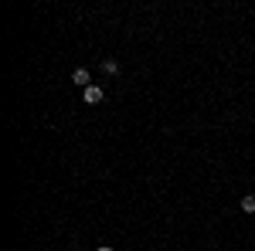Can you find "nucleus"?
I'll list each match as a JSON object with an SVG mask.
<instances>
[{
  "instance_id": "obj_1",
  "label": "nucleus",
  "mask_w": 255,
  "mask_h": 251,
  "mask_svg": "<svg viewBox=\"0 0 255 251\" xmlns=\"http://www.w3.org/2000/svg\"><path fill=\"white\" fill-rule=\"evenodd\" d=\"M102 98H106V88H102V85H89V88L82 92V102H85V105H99Z\"/></svg>"
},
{
  "instance_id": "obj_2",
  "label": "nucleus",
  "mask_w": 255,
  "mask_h": 251,
  "mask_svg": "<svg viewBox=\"0 0 255 251\" xmlns=\"http://www.w3.org/2000/svg\"><path fill=\"white\" fill-rule=\"evenodd\" d=\"M89 68H75V72H72V82H75V85H82V88H89V85H92V82H89Z\"/></svg>"
},
{
  "instance_id": "obj_3",
  "label": "nucleus",
  "mask_w": 255,
  "mask_h": 251,
  "mask_svg": "<svg viewBox=\"0 0 255 251\" xmlns=\"http://www.w3.org/2000/svg\"><path fill=\"white\" fill-rule=\"evenodd\" d=\"M102 72H106V75H119V61L116 58H106V61H102Z\"/></svg>"
},
{
  "instance_id": "obj_4",
  "label": "nucleus",
  "mask_w": 255,
  "mask_h": 251,
  "mask_svg": "<svg viewBox=\"0 0 255 251\" xmlns=\"http://www.w3.org/2000/svg\"><path fill=\"white\" fill-rule=\"evenodd\" d=\"M242 211L255 214V193H245V197H242Z\"/></svg>"
},
{
  "instance_id": "obj_5",
  "label": "nucleus",
  "mask_w": 255,
  "mask_h": 251,
  "mask_svg": "<svg viewBox=\"0 0 255 251\" xmlns=\"http://www.w3.org/2000/svg\"><path fill=\"white\" fill-rule=\"evenodd\" d=\"M96 251H116V248H113V245H99Z\"/></svg>"
},
{
  "instance_id": "obj_6",
  "label": "nucleus",
  "mask_w": 255,
  "mask_h": 251,
  "mask_svg": "<svg viewBox=\"0 0 255 251\" xmlns=\"http://www.w3.org/2000/svg\"><path fill=\"white\" fill-rule=\"evenodd\" d=\"M75 251H79V248H75Z\"/></svg>"
}]
</instances>
